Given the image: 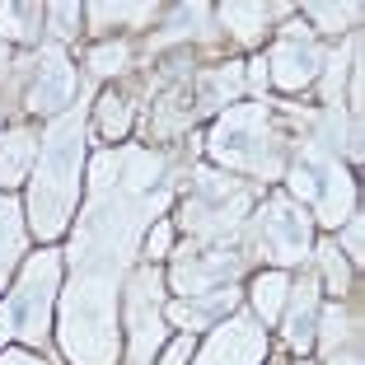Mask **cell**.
<instances>
[{"label": "cell", "instance_id": "21", "mask_svg": "<svg viewBox=\"0 0 365 365\" xmlns=\"http://www.w3.org/2000/svg\"><path fill=\"white\" fill-rule=\"evenodd\" d=\"M187 346H192V337H178V342L169 346V356H164V365H182V356H187Z\"/></svg>", "mask_w": 365, "mask_h": 365}, {"label": "cell", "instance_id": "6", "mask_svg": "<svg viewBox=\"0 0 365 365\" xmlns=\"http://www.w3.org/2000/svg\"><path fill=\"white\" fill-rule=\"evenodd\" d=\"M155 300H160V277H155L150 267L136 277V286H131V333H136V346H131V356H136V365L150 361V351L160 346V309H155Z\"/></svg>", "mask_w": 365, "mask_h": 365}, {"label": "cell", "instance_id": "13", "mask_svg": "<svg viewBox=\"0 0 365 365\" xmlns=\"http://www.w3.org/2000/svg\"><path fill=\"white\" fill-rule=\"evenodd\" d=\"M286 333H290V342H295V346H309V337H314V286H300Z\"/></svg>", "mask_w": 365, "mask_h": 365}, {"label": "cell", "instance_id": "2", "mask_svg": "<svg viewBox=\"0 0 365 365\" xmlns=\"http://www.w3.org/2000/svg\"><path fill=\"white\" fill-rule=\"evenodd\" d=\"M52 286H56V258L52 253H38L24 272V286L19 295L0 304V323H5V333H19L29 342H38L47 328V300H52Z\"/></svg>", "mask_w": 365, "mask_h": 365}, {"label": "cell", "instance_id": "3", "mask_svg": "<svg viewBox=\"0 0 365 365\" xmlns=\"http://www.w3.org/2000/svg\"><path fill=\"white\" fill-rule=\"evenodd\" d=\"M290 187H295V192L319 211V220H328V225L346 220L342 211L351 206V182L342 178V169H337V160L328 150H304L300 164H295Z\"/></svg>", "mask_w": 365, "mask_h": 365}, {"label": "cell", "instance_id": "14", "mask_svg": "<svg viewBox=\"0 0 365 365\" xmlns=\"http://www.w3.org/2000/svg\"><path fill=\"white\" fill-rule=\"evenodd\" d=\"M281 300H286V277H281V272L258 277V286H253V304H258L262 319H277V314H281Z\"/></svg>", "mask_w": 365, "mask_h": 365}, {"label": "cell", "instance_id": "15", "mask_svg": "<svg viewBox=\"0 0 365 365\" xmlns=\"http://www.w3.org/2000/svg\"><path fill=\"white\" fill-rule=\"evenodd\" d=\"M14 206L0 202V286H5V272H10L14 253H19V225H14Z\"/></svg>", "mask_w": 365, "mask_h": 365}, {"label": "cell", "instance_id": "23", "mask_svg": "<svg viewBox=\"0 0 365 365\" xmlns=\"http://www.w3.org/2000/svg\"><path fill=\"white\" fill-rule=\"evenodd\" d=\"M346 244H351V258H361V220H351V235H346Z\"/></svg>", "mask_w": 365, "mask_h": 365}, {"label": "cell", "instance_id": "11", "mask_svg": "<svg viewBox=\"0 0 365 365\" xmlns=\"http://www.w3.org/2000/svg\"><path fill=\"white\" fill-rule=\"evenodd\" d=\"M33 155H38V145H33L29 131L0 136V187H14V182H24V173H29Z\"/></svg>", "mask_w": 365, "mask_h": 365}, {"label": "cell", "instance_id": "9", "mask_svg": "<svg viewBox=\"0 0 365 365\" xmlns=\"http://www.w3.org/2000/svg\"><path fill=\"white\" fill-rule=\"evenodd\" d=\"M272 76H277L281 89H300L314 80V71H319V52L309 47V33H286V43L272 52Z\"/></svg>", "mask_w": 365, "mask_h": 365}, {"label": "cell", "instance_id": "19", "mask_svg": "<svg viewBox=\"0 0 365 365\" xmlns=\"http://www.w3.org/2000/svg\"><path fill=\"white\" fill-rule=\"evenodd\" d=\"M76 19H80L76 5H52V24H56V33H61V38H71V33H76Z\"/></svg>", "mask_w": 365, "mask_h": 365}, {"label": "cell", "instance_id": "12", "mask_svg": "<svg viewBox=\"0 0 365 365\" xmlns=\"http://www.w3.org/2000/svg\"><path fill=\"white\" fill-rule=\"evenodd\" d=\"M230 304H235V290H206L202 300H192V304H173L169 319H173V323H187V328H197V323H211L215 314H225Z\"/></svg>", "mask_w": 365, "mask_h": 365}, {"label": "cell", "instance_id": "18", "mask_svg": "<svg viewBox=\"0 0 365 365\" xmlns=\"http://www.w3.org/2000/svg\"><path fill=\"white\" fill-rule=\"evenodd\" d=\"M122 66H127V47H122V43L98 47V52H94V71H103V76H108V71H122Z\"/></svg>", "mask_w": 365, "mask_h": 365}, {"label": "cell", "instance_id": "1", "mask_svg": "<svg viewBox=\"0 0 365 365\" xmlns=\"http://www.w3.org/2000/svg\"><path fill=\"white\" fill-rule=\"evenodd\" d=\"M76 169H80V118H61L43 145L38 182H33V230L56 239L76 206Z\"/></svg>", "mask_w": 365, "mask_h": 365}, {"label": "cell", "instance_id": "10", "mask_svg": "<svg viewBox=\"0 0 365 365\" xmlns=\"http://www.w3.org/2000/svg\"><path fill=\"white\" fill-rule=\"evenodd\" d=\"M230 272H235V258L215 253V258H202V262H182V267L173 272V281H178L187 295H206V290H215V281H225Z\"/></svg>", "mask_w": 365, "mask_h": 365}, {"label": "cell", "instance_id": "22", "mask_svg": "<svg viewBox=\"0 0 365 365\" xmlns=\"http://www.w3.org/2000/svg\"><path fill=\"white\" fill-rule=\"evenodd\" d=\"M164 248H169V225H155V235H150V253L160 258Z\"/></svg>", "mask_w": 365, "mask_h": 365}, {"label": "cell", "instance_id": "5", "mask_svg": "<svg viewBox=\"0 0 365 365\" xmlns=\"http://www.w3.org/2000/svg\"><path fill=\"white\" fill-rule=\"evenodd\" d=\"M262 239H267V253H272V258L295 262V258H304V248H309V220H304L300 206L272 202L267 215H262Z\"/></svg>", "mask_w": 365, "mask_h": 365}, {"label": "cell", "instance_id": "8", "mask_svg": "<svg viewBox=\"0 0 365 365\" xmlns=\"http://www.w3.org/2000/svg\"><path fill=\"white\" fill-rule=\"evenodd\" d=\"M71 94H76V66L66 61L56 47H47L43 66H38V80L29 89V108L33 113H56V108L71 103Z\"/></svg>", "mask_w": 365, "mask_h": 365}, {"label": "cell", "instance_id": "17", "mask_svg": "<svg viewBox=\"0 0 365 365\" xmlns=\"http://www.w3.org/2000/svg\"><path fill=\"white\" fill-rule=\"evenodd\" d=\"M267 14L272 10H262V5H225V24H244V29H239L244 38L253 33V24H262Z\"/></svg>", "mask_w": 365, "mask_h": 365}, {"label": "cell", "instance_id": "16", "mask_svg": "<svg viewBox=\"0 0 365 365\" xmlns=\"http://www.w3.org/2000/svg\"><path fill=\"white\" fill-rule=\"evenodd\" d=\"M98 131H103L108 140H118L122 131H127V103H122L118 94H108L103 103H98Z\"/></svg>", "mask_w": 365, "mask_h": 365}, {"label": "cell", "instance_id": "20", "mask_svg": "<svg viewBox=\"0 0 365 365\" xmlns=\"http://www.w3.org/2000/svg\"><path fill=\"white\" fill-rule=\"evenodd\" d=\"M323 262H328V281H333V290H342V286H346V272H342L337 248H323Z\"/></svg>", "mask_w": 365, "mask_h": 365}, {"label": "cell", "instance_id": "4", "mask_svg": "<svg viewBox=\"0 0 365 365\" xmlns=\"http://www.w3.org/2000/svg\"><path fill=\"white\" fill-rule=\"evenodd\" d=\"M262 140H267L262 103H244V108H230L225 118L215 122L211 155L225 160V164H244V169H253V173H272V160L262 155Z\"/></svg>", "mask_w": 365, "mask_h": 365}, {"label": "cell", "instance_id": "7", "mask_svg": "<svg viewBox=\"0 0 365 365\" xmlns=\"http://www.w3.org/2000/svg\"><path fill=\"white\" fill-rule=\"evenodd\" d=\"M262 351H267L262 328H253L248 319H235V323H225V328L206 342L202 365H258Z\"/></svg>", "mask_w": 365, "mask_h": 365}]
</instances>
